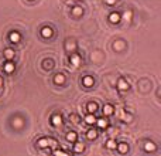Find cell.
Listing matches in <instances>:
<instances>
[{
    "label": "cell",
    "instance_id": "cell-13",
    "mask_svg": "<svg viewBox=\"0 0 161 156\" xmlns=\"http://www.w3.org/2000/svg\"><path fill=\"white\" fill-rule=\"evenodd\" d=\"M4 71H6V73H11V71H14V64H13V63H6V65H4Z\"/></svg>",
    "mask_w": 161,
    "mask_h": 156
},
{
    "label": "cell",
    "instance_id": "cell-28",
    "mask_svg": "<svg viewBox=\"0 0 161 156\" xmlns=\"http://www.w3.org/2000/svg\"><path fill=\"white\" fill-rule=\"evenodd\" d=\"M1 85H3V81H1V78H0V87H1Z\"/></svg>",
    "mask_w": 161,
    "mask_h": 156
},
{
    "label": "cell",
    "instance_id": "cell-14",
    "mask_svg": "<svg viewBox=\"0 0 161 156\" xmlns=\"http://www.w3.org/2000/svg\"><path fill=\"white\" fill-rule=\"evenodd\" d=\"M67 139H68L69 142H77V133H75V132H69V133L67 135Z\"/></svg>",
    "mask_w": 161,
    "mask_h": 156
},
{
    "label": "cell",
    "instance_id": "cell-11",
    "mask_svg": "<svg viewBox=\"0 0 161 156\" xmlns=\"http://www.w3.org/2000/svg\"><path fill=\"white\" fill-rule=\"evenodd\" d=\"M83 85H85V87H92V85H93V78L85 77L83 78Z\"/></svg>",
    "mask_w": 161,
    "mask_h": 156
},
{
    "label": "cell",
    "instance_id": "cell-22",
    "mask_svg": "<svg viewBox=\"0 0 161 156\" xmlns=\"http://www.w3.org/2000/svg\"><path fill=\"white\" fill-rule=\"evenodd\" d=\"M83 149H85L83 143H77L75 145V152H83Z\"/></svg>",
    "mask_w": 161,
    "mask_h": 156
},
{
    "label": "cell",
    "instance_id": "cell-12",
    "mask_svg": "<svg viewBox=\"0 0 161 156\" xmlns=\"http://www.w3.org/2000/svg\"><path fill=\"white\" fill-rule=\"evenodd\" d=\"M4 55H6L7 60H11V58L14 57V51L10 50V48H7V50H4Z\"/></svg>",
    "mask_w": 161,
    "mask_h": 156
},
{
    "label": "cell",
    "instance_id": "cell-15",
    "mask_svg": "<svg viewBox=\"0 0 161 156\" xmlns=\"http://www.w3.org/2000/svg\"><path fill=\"white\" fill-rule=\"evenodd\" d=\"M96 123L99 125V128H106L108 126V121L106 119H96Z\"/></svg>",
    "mask_w": 161,
    "mask_h": 156
},
{
    "label": "cell",
    "instance_id": "cell-25",
    "mask_svg": "<svg viewBox=\"0 0 161 156\" xmlns=\"http://www.w3.org/2000/svg\"><path fill=\"white\" fill-rule=\"evenodd\" d=\"M54 156H68V155H65L62 151H55V152H54Z\"/></svg>",
    "mask_w": 161,
    "mask_h": 156
},
{
    "label": "cell",
    "instance_id": "cell-24",
    "mask_svg": "<svg viewBox=\"0 0 161 156\" xmlns=\"http://www.w3.org/2000/svg\"><path fill=\"white\" fill-rule=\"evenodd\" d=\"M69 119H71V121H72L74 123H78V121H79V119H78V117H77L75 114H72V115H69Z\"/></svg>",
    "mask_w": 161,
    "mask_h": 156
},
{
    "label": "cell",
    "instance_id": "cell-8",
    "mask_svg": "<svg viewBox=\"0 0 161 156\" xmlns=\"http://www.w3.org/2000/svg\"><path fill=\"white\" fill-rule=\"evenodd\" d=\"M144 148H146V151H147V152H154L157 146H156L153 142H147V143L144 145Z\"/></svg>",
    "mask_w": 161,
    "mask_h": 156
},
{
    "label": "cell",
    "instance_id": "cell-23",
    "mask_svg": "<svg viewBox=\"0 0 161 156\" xmlns=\"http://www.w3.org/2000/svg\"><path fill=\"white\" fill-rule=\"evenodd\" d=\"M44 67L45 68H52V61L51 60H45L44 61Z\"/></svg>",
    "mask_w": 161,
    "mask_h": 156
},
{
    "label": "cell",
    "instance_id": "cell-17",
    "mask_svg": "<svg viewBox=\"0 0 161 156\" xmlns=\"http://www.w3.org/2000/svg\"><path fill=\"white\" fill-rule=\"evenodd\" d=\"M71 61H72V64H74V65H79V63H80V58H79V55H78V54H75V55H72V58H71Z\"/></svg>",
    "mask_w": 161,
    "mask_h": 156
},
{
    "label": "cell",
    "instance_id": "cell-19",
    "mask_svg": "<svg viewBox=\"0 0 161 156\" xmlns=\"http://www.w3.org/2000/svg\"><path fill=\"white\" fill-rule=\"evenodd\" d=\"M106 146L109 148V149H116V142L113 141V139H110V141H108V143H106Z\"/></svg>",
    "mask_w": 161,
    "mask_h": 156
},
{
    "label": "cell",
    "instance_id": "cell-16",
    "mask_svg": "<svg viewBox=\"0 0 161 156\" xmlns=\"http://www.w3.org/2000/svg\"><path fill=\"white\" fill-rule=\"evenodd\" d=\"M117 148H119V152H120V153H126V152L129 151V146H127L126 143H120Z\"/></svg>",
    "mask_w": 161,
    "mask_h": 156
},
{
    "label": "cell",
    "instance_id": "cell-18",
    "mask_svg": "<svg viewBox=\"0 0 161 156\" xmlns=\"http://www.w3.org/2000/svg\"><path fill=\"white\" fill-rule=\"evenodd\" d=\"M98 136V132L95 131V129H90V131H88V138L89 139H95Z\"/></svg>",
    "mask_w": 161,
    "mask_h": 156
},
{
    "label": "cell",
    "instance_id": "cell-5",
    "mask_svg": "<svg viewBox=\"0 0 161 156\" xmlns=\"http://www.w3.org/2000/svg\"><path fill=\"white\" fill-rule=\"evenodd\" d=\"M54 81H55V84H64L65 82V75L64 74H57L55 75V78H54Z\"/></svg>",
    "mask_w": 161,
    "mask_h": 156
},
{
    "label": "cell",
    "instance_id": "cell-2",
    "mask_svg": "<svg viewBox=\"0 0 161 156\" xmlns=\"http://www.w3.org/2000/svg\"><path fill=\"white\" fill-rule=\"evenodd\" d=\"M41 34H42V37L49 39V37L52 36V29H51V27H44V29L41 30Z\"/></svg>",
    "mask_w": 161,
    "mask_h": 156
},
{
    "label": "cell",
    "instance_id": "cell-27",
    "mask_svg": "<svg viewBox=\"0 0 161 156\" xmlns=\"http://www.w3.org/2000/svg\"><path fill=\"white\" fill-rule=\"evenodd\" d=\"M106 3H108V4H115L116 0H106Z\"/></svg>",
    "mask_w": 161,
    "mask_h": 156
},
{
    "label": "cell",
    "instance_id": "cell-9",
    "mask_svg": "<svg viewBox=\"0 0 161 156\" xmlns=\"http://www.w3.org/2000/svg\"><path fill=\"white\" fill-rule=\"evenodd\" d=\"M103 114H105V115H110V114H113V107L109 105V104L105 105V107H103Z\"/></svg>",
    "mask_w": 161,
    "mask_h": 156
},
{
    "label": "cell",
    "instance_id": "cell-3",
    "mask_svg": "<svg viewBox=\"0 0 161 156\" xmlns=\"http://www.w3.org/2000/svg\"><path fill=\"white\" fill-rule=\"evenodd\" d=\"M121 19V16L119 13H110V16H109V20H110V23H119Z\"/></svg>",
    "mask_w": 161,
    "mask_h": 156
},
{
    "label": "cell",
    "instance_id": "cell-20",
    "mask_svg": "<svg viewBox=\"0 0 161 156\" xmlns=\"http://www.w3.org/2000/svg\"><path fill=\"white\" fill-rule=\"evenodd\" d=\"M38 146H41V148H47V146H48V139H44V138L40 139V141H38Z\"/></svg>",
    "mask_w": 161,
    "mask_h": 156
},
{
    "label": "cell",
    "instance_id": "cell-10",
    "mask_svg": "<svg viewBox=\"0 0 161 156\" xmlns=\"http://www.w3.org/2000/svg\"><path fill=\"white\" fill-rule=\"evenodd\" d=\"M96 109H98V105H96L95 102H89V104H88V111H89V114H93Z\"/></svg>",
    "mask_w": 161,
    "mask_h": 156
},
{
    "label": "cell",
    "instance_id": "cell-1",
    "mask_svg": "<svg viewBox=\"0 0 161 156\" xmlns=\"http://www.w3.org/2000/svg\"><path fill=\"white\" fill-rule=\"evenodd\" d=\"M51 123H52L54 126L61 125V123H62V117H61V115H52V118H51Z\"/></svg>",
    "mask_w": 161,
    "mask_h": 156
},
{
    "label": "cell",
    "instance_id": "cell-4",
    "mask_svg": "<svg viewBox=\"0 0 161 156\" xmlns=\"http://www.w3.org/2000/svg\"><path fill=\"white\" fill-rule=\"evenodd\" d=\"M10 41L11 43H18L20 41V34L17 31H11L10 33Z\"/></svg>",
    "mask_w": 161,
    "mask_h": 156
},
{
    "label": "cell",
    "instance_id": "cell-7",
    "mask_svg": "<svg viewBox=\"0 0 161 156\" xmlns=\"http://www.w3.org/2000/svg\"><path fill=\"white\" fill-rule=\"evenodd\" d=\"M85 121H86V123H89V125H92V123H96V117L93 115V114H88L86 118H85Z\"/></svg>",
    "mask_w": 161,
    "mask_h": 156
},
{
    "label": "cell",
    "instance_id": "cell-21",
    "mask_svg": "<svg viewBox=\"0 0 161 156\" xmlns=\"http://www.w3.org/2000/svg\"><path fill=\"white\" fill-rule=\"evenodd\" d=\"M72 13H74L75 16H79V14L83 13V10H82V7H74V9H72Z\"/></svg>",
    "mask_w": 161,
    "mask_h": 156
},
{
    "label": "cell",
    "instance_id": "cell-6",
    "mask_svg": "<svg viewBox=\"0 0 161 156\" xmlns=\"http://www.w3.org/2000/svg\"><path fill=\"white\" fill-rule=\"evenodd\" d=\"M117 87H119V89H121V91H126V89H129V84H127L124 79H119V82H117Z\"/></svg>",
    "mask_w": 161,
    "mask_h": 156
},
{
    "label": "cell",
    "instance_id": "cell-26",
    "mask_svg": "<svg viewBox=\"0 0 161 156\" xmlns=\"http://www.w3.org/2000/svg\"><path fill=\"white\" fill-rule=\"evenodd\" d=\"M124 19H126V20H130V19H131V11H126V13H124Z\"/></svg>",
    "mask_w": 161,
    "mask_h": 156
}]
</instances>
